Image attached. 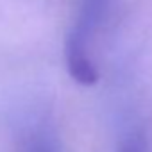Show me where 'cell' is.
Masks as SVG:
<instances>
[{
    "mask_svg": "<svg viewBox=\"0 0 152 152\" xmlns=\"http://www.w3.org/2000/svg\"><path fill=\"white\" fill-rule=\"evenodd\" d=\"M64 59L70 77L81 86H93L99 83V70L90 57L84 25H77L64 41Z\"/></svg>",
    "mask_w": 152,
    "mask_h": 152,
    "instance_id": "6da1fadb",
    "label": "cell"
},
{
    "mask_svg": "<svg viewBox=\"0 0 152 152\" xmlns=\"http://www.w3.org/2000/svg\"><path fill=\"white\" fill-rule=\"evenodd\" d=\"M116 152H150V145H148V138L141 129H134L129 134H125L118 147Z\"/></svg>",
    "mask_w": 152,
    "mask_h": 152,
    "instance_id": "7a4b0ae2",
    "label": "cell"
},
{
    "mask_svg": "<svg viewBox=\"0 0 152 152\" xmlns=\"http://www.w3.org/2000/svg\"><path fill=\"white\" fill-rule=\"evenodd\" d=\"M41 152H45V150H41Z\"/></svg>",
    "mask_w": 152,
    "mask_h": 152,
    "instance_id": "3957f363",
    "label": "cell"
}]
</instances>
